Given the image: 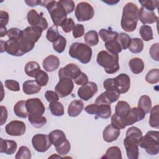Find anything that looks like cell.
Here are the masks:
<instances>
[{"label":"cell","instance_id":"6da1fadb","mask_svg":"<svg viewBox=\"0 0 159 159\" xmlns=\"http://www.w3.org/2000/svg\"><path fill=\"white\" fill-rule=\"evenodd\" d=\"M142 137V132L138 127L133 126L127 129L126 137L124 140V146L129 159H137L139 158V144Z\"/></svg>","mask_w":159,"mask_h":159},{"label":"cell","instance_id":"7a4b0ae2","mask_svg":"<svg viewBox=\"0 0 159 159\" xmlns=\"http://www.w3.org/2000/svg\"><path fill=\"white\" fill-rule=\"evenodd\" d=\"M139 11L137 5L132 2L124 6L120 25L124 31L132 32L135 30L139 20Z\"/></svg>","mask_w":159,"mask_h":159},{"label":"cell","instance_id":"3957f363","mask_svg":"<svg viewBox=\"0 0 159 159\" xmlns=\"http://www.w3.org/2000/svg\"><path fill=\"white\" fill-rule=\"evenodd\" d=\"M43 30L39 27L29 26L22 30V35L19 40L20 50L23 54L31 51L35 43L42 36Z\"/></svg>","mask_w":159,"mask_h":159},{"label":"cell","instance_id":"277c9868","mask_svg":"<svg viewBox=\"0 0 159 159\" xmlns=\"http://www.w3.org/2000/svg\"><path fill=\"white\" fill-rule=\"evenodd\" d=\"M40 4L47 9L53 24L55 26H61L63 20L67 19V13L63 7L58 1H41Z\"/></svg>","mask_w":159,"mask_h":159},{"label":"cell","instance_id":"5b68a950","mask_svg":"<svg viewBox=\"0 0 159 159\" xmlns=\"http://www.w3.org/2000/svg\"><path fill=\"white\" fill-rule=\"evenodd\" d=\"M96 61L108 74H114L119 70L118 55H113L107 51L102 50L98 53Z\"/></svg>","mask_w":159,"mask_h":159},{"label":"cell","instance_id":"8992f818","mask_svg":"<svg viewBox=\"0 0 159 159\" xmlns=\"http://www.w3.org/2000/svg\"><path fill=\"white\" fill-rule=\"evenodd\" d=\"M49 139L52 145L55 147L57 152L60 155H66L70 152L71 145L66 139L65 134L61 130L56 129L48 134Z\"/></svg>","mask_w":159,"mask_h":159},{"label":"cell","instance_id":"52a82bcc","mask_svg":"<svg viewBox=\"0 0 159 159\" xmlns=\"http://www.w3.org/2000/svg\"><path fill=\"white\" fill-rule=\"evenodd\" d=\"M71 57L77 59L83 64L88 63L92 57V49L86 43L81 42L73 43L68 51Z\"/></svg>","mask_w":159,"mask_h":159},{"label":"cell","instance_id":"ba28073f","mask_svg":"<svg viewBox=\"0 0 159 159\" xmlns=\"http://www.w3.org/2000/svg\"><path fill=\"white\" fill-rule=\"evenodd\" d=\"M150 155H156L159 152V132L150 130L142 137L139 144Z\"/></svg>","mask_w":159,"mask_h":159},{"label":"cell","instance_id":"9c48e42d","mask_svg":"<svg viewBox=\"0 0 159 159\" xmlns=\"http://www.w3.org/2000/svg\"><path fill=\"white\" fill-rule=\"evenodd\" d=\"M75 14L78 21L83 22L91 19L94 15V11L89 3L80 2L76 7Z\"/></svg>","mask_w":159,"mask_h":159},{"label":"cell","instance_id":"30bf717a","mask_svg":"<svg viewBox=\"0 0 159 159\" xmlns=\"http://www.w3.org/2000/svg\"><path fill=\"white\" fill-rule=\"evenodd\" d=\"M32 144L34 148L39 152H45L52 146L48 135L42 134H35L32 139Z\"/></svg>","mask_w":159,"mask_h":159},{"label":"cell","instance_id":"8fae6325","mask_svg":"<svg viewBox=\"0 0 159 159\" xmlns=\"http://www.w3.org/2000/svg\"><path fill=\"white\" fill-rule=\"evenodd\" d=\"M27 19L30 26L40 27L43 30H46L48 27L47 19L43 16L42 14L38 13L35 9H31L28 12Z\"/></svg>","mask_w":159,"mask_h":159},{"label":"cell","instance_id":"7c38bea8","mask_svg":"<svg viewBox=\"0 0 159 159\" xmlns=\"http://www.w3.org/2000/svg\"><path fill=\"white\" fill-rule=\"evenodd\" d=\"M74 83L72 80L66 78H60L57 84L55 91L60 98H65L70 95L73 91Z\"/></svg>","mask_w":159,"mask_h":159},{"label":"cell","instance_id":"4fadbf2b","mask_svg":"<svg viewBox=\"0 0 159 159\" xmlns=\"http://www.w3.org/2000/svg\"><path fill=\"white\" fill-rule=\"evenodd\" d=\"M26 108L29 113L28 115L34 116H42L45 111L43 102L37 98L28 99L26 101Z\"/></svg>","mask_w":159,"mask_h":159},{"label":"cell","instance_id":"5bb4252c","mask_svg":"<svg viewBox=\"0 0 159 159\" xmlns=\"http://www.w3.org/2000/svg\"><path fill=\"white\" fill-rule=\"evenodd\" d=\"M80 68L75 63H68L65 66L61 68L58 71L59 78H66L75 80L81 74Z\"/></svg>","mask_w":159,"mask_h":159},{"label":"cell","instance_id":"9a60e30c","mask_svg":"<svg viewBox=\"0 0 159 159\" xmlns=\"http://www.w3.org/2000/svg\"><path fill=\"white\" fill-rule=\"evenodd\" d=\"M26 126L24 122L20 120H12L5 127L6 132L11 136H21L25 132Z\"/></svg>","mask_w":159,"mask_h":159},{"label":"cell","instance_id":"2e32d148","mask_svg":"<svg viewBox=\"0 0 159 159\" xmlns=\"http://www.w3.org/2000/svg\"><path fill=\"white\" fill-rule=\"evenodd\" d=\"M98 91L97 84L92 81H88L85 84L82 85L78 90V97L84 100L88 101Z\"/></svg>","mask_w":159,"mask_h":159},{"label":"cell","instance_id":"e0dca14e","mask_svg":"<svg viewBox=\"0 0 159 159\" xmlns=\"http://www.w3.org/2000/svg\"><path fill=\"white\" fill-rule=\"evenodd\" d=\"M145 117V113L138 107L131 108L127 116L124 119V124L125 127L131 125L134 123L140 121Z\"/></svg>","mask_w":159,"mask_h":159},{"label":"cell","instance_id":"ac0fdd59","mask_svg":"<svg viewBox=\"0 0 159 159\" xmlns=\"http://www.w3.org/2000/svg\"><path fill=\"white\" fill-rule=\"evenodd\" d=\"M114 84L119 94L127 93L130 86V79L125 73H121L114 78Z\"/></svg>","mask_w":159,"mask_h":159},{"label":"cell","instance_id":"d6986e66","mask_svg":"<svg viewBox=\"0 0 159 159\" xmlns=\"http://www.w3.org/2000/svg\"><path fill=\"white\" fill-rule=\"evenodd\" d=\"M120 97V94L115 91H106L102 93L96 99L95 103L97 104H109L117 101Z\"/></svg>","mask_w":159,"mask_h":159},{"label":"cell","instance_id":"ffe728a7","mask_svg":"<svg viewBox=\"0 0 159 159\" xmlns=\"http://www.w3.org/2000/svg\"><path fill=\"white\" fill-rule=\"evenodd\" d=\"M20 39H9L6 41L4 51L12 56H22L24 54L20 50L19 43Z\"/></svg>","mask_w":159,"mask_h":159},{"label":"cell","instance_id":"44dd1931","mask_svg":"<svg viewBox=\"0 0 159 159\" xmlns=\"http://www.w3.org/2000/svg\"><path fill=\"white\" fill-rule=\"evenodd\" d=\"M139 19L144 25L151 24L157 21L158 17H157L153 11H148L140 7L139 11Z\"/></svg>","mask_w":159,"mask_h":159},{"label":"cell","instance_id":"7402d4cb","mask_svg":"<svg viewBox=\"0 0 159 159\" xmlns=\"http://www.w3.org/2000/svg\"><path fill=\"white\" fill-rule=\"evenodd\" d=\"M120 134V129L112 126L111 124L107 125L102 132V137L105 142L111 143L117 139Z\"/></svg>","mask_w":159,"mask_h":159},{"label":"cell","instance_id":"603a6c76","mask_svg":"<svg viewBox=\"0 0 159 159\" xmlns=\"http://www.w3.org/2000/svg\"><path fill=\"white\" fill-rule=\"evenodd\" d=\"M42 65L43 69L46 71L52 72L58 68L60 60L57 56L50 55L43 60Z\"/></svg>","mask_w":159,"mask_h":159},{"label":"cell","instance_id":"cb8c5ba5","mask_svg":"<svg viewBox=\"0 0 159 159\" xmlns=\"http://www.w3.org/2000/svg\"><path fill=\"white\" fill-rule=\"evenodd\" d=\"M0 152L4 153L6 155H12L16 151L17 144V143L12 140H4L2 138L0 139Z\"/></svg>","mask_w":159,"mask_h":159},{"label":"cell","instance_id":"d4e9b609","mask_svg":"<svg viewBox=\"0 0 159 159\" xmlns=\"http://www.w3.org/2000/svg\"><path fill=\"white\" fill-rule=\"evenodd\" d=\"M22 89L25 94L31 95L38 93L41 89V86L35 80H27L23 83Z\"/></svg>","mask_w":159,"mask_h":159},{"label":"cell","instance_id":"484cf974","mask_svg":"<svg viewBox=\"0 0 159 159\" xmlns=\"http://www.w3.org/2000/svg\"><path fill=\"white\" fill-rule=\"evenodd\" d=\"M84 109V104L81 100H74L70 102L68 107V114L70 117H76Z\"/></svg>","mask_w":159,"mask_h":159},{"label":"cell","instance_id":"4316f807","mask_svg":"<svg viewBox=\"0 0 159 159\" xmlns=\"http://www.w3.org/2000/svg\"><path fill=\"white\" fill-rule=\"evenodd\" d=\"M130 109V107L127 102L124 101H119L115 106L114 114L118 117H119L122 120L124 123V119L127 116Z\"/></svg>","mask_w":159,"mask_h":159},{"label":"cell","instance_id":"83f0119b","mask_svg":"<svg viewBox=\"0 0 159 159\" xmlns=\"http://www.w3.org/2000/svg\"><path fill=\"white\" fill-rule=\"evenodd\" d=\"M129 66L131 71L134 74H139L142 73L145 67L143 60L138 57L130 59L129 62Z\"/></svg>","mask_w":159,"mask_h":159},{"label":"cell","instance_id":"f1b7e54d","mask_svg":"<svg viewBox=\"0 0 159 159\" xmlns=\"http://www.w3.org/2000/svg\"><path fill=\"white\" fill-rule=\"evenodd\" d=\"M14 112L17 117L26 118L29 114L26 108V101L20 100L17 101L14 106Z\"/></svg>","mask_w":159,"mask_h":159},{"label":"cell","instance_id":"f546056e","mask_svg":"<svg viewBox=\"0 0 159 159\" xmlns=\"http://www.w3.org/2000/svg\"><path fill=\"white\" fill-rule=\"evenodd\" d=\"M99 35L103 42H107L108 41L117 40L119 34L111 29H101L99 31Z\"/></svg>","mask_w":159,"mask_h":159},{"label":"cell","instance_id":"4dcf8cb0","mask_svg":"<svg viewBox=\"0 0 159 159\" xmlns=\"http://www.w3.org/2000/svg\"><path fill=\"white\" fill-rule=\"evenodd\" d=\"M40 70L39 64L34 61H29L25 66L24 71L28 76L34 78L37 72Z\"/></svg>","mask_w":159,"mask_h":159},{"label":"cell","instance_id":"1f68e13d","mask_svg":"<svg viewBox=\"0 0 159 159\" xmlns=\"http://www.w3.org/2000/svg\"><path fill=\"white\" fill-rule=\"evenodd\" d=\"M138 107L142 109L145 114L148 113L152 109V101L147 95L142 96L138 102Z\"/></svg>","mask_w":159,"mask_h":159},{"label":"cell","instance_id":"d6a6232c","mask_svg":"<svg viewBox=\"0 0 159 159\" xmlns=\"http://www.w3.org/2000/svg\"><path fill=\"white\" fill-rule=\"evenodd\" d=\"M111 115V108L109 104H98L96 116L102 119H108Z\"/></svg>","mask_w":159,"mask_h":159},{"label":"cell","instance_id":"836d02e7","mask_svg":"<svg viewBox=\"0 0 159 159\" xmlns=\"http://www.w3.org/2000/svg\"><path fill=\"white\" fill-rule=\"evenodd\" d=\"M84 40L86 44L89 47L96 45L99 42L98 34L96 30H89L85 34Z\"/></svg>","mask_w":159,"mask_h":159},{"label":"cell","instance_id":"e575fe53","mask_svg":"<svg viewBox=\"0 0 159 159\" xmlns=\"http://www.w3.org/2000/svg\"><path fill=\"white\" fill-rule=\"evenodd\" d=\"M129 50L133 53H139L143 48V43L142 40L139 38L131 39L130 44L129 47Z\"/></svg>","mask_w":159,"mask_h":159},{"label":"cell","instance_id":"d590c367","mask_svg":"<svg viewBox=\"0 0 159 159\" xmlns=\"http://www.w3.org/2000/svg\"><path fill=\"white\" fill-rule=\"evenodd\" d=\"M158 109L159 106L157 104L155 106L150 110V118H149V124L150 127L153 128L158 129L159 127V121H158Z\"/></svg>","mask_w":159,"mask_h":159},{"label":"cell","instance_id":"8d00e7d4","mask_svg":"<svg viewBox=\"0 0 159 159\" xmlns=\"http://www.w3.org/2000/svg\"><path fill=\"white\" fill-rule=\"evenodd\" d=\"M105 47L109 53L113 55H118L122 52L121 47L117 40L105 42Z\"/></svg>","mask_w":159,"mask_h":159},{"label":"cell","instance_id":"74e56055","mask_svg":"<svg viewBox=\"0 0 159 159\" xmlns=\"http://www.w3.org/2000/svg\"><path fill=\"white\" fill-rule=\"evenodd\" d=\"M102 158H116L121 159L122 158V153L119 147L117 146H112L109 147L105 155L102 157Z\"/></svg>","mask_w":159,"mask_h":159},{"label":"cell","instance_id":"f35d334b","mask_svg":"<svg viewBox=\"0 0 159 159\" xmlns=\"http://www.w3.org/2000/svg\"><path fill=\"white\" fill-rule=\"evenodd\" d=\"M49 109L53 116L60 117L64 114L63 106L61 102L58 101L50 102Z\"/></svg>","mask_w":159,"mask_h":159},{"label":"cell","instance_id":"ab89813d","mask_svg":"<svg viewBox=\"0 0 159 159\" xmlns=\"http://www.w3.org/2000/svg\"><path fill=\"white\" fill-rule=\"evenodd\" d=\"M139 32L142 40L144 41H150L153 39L152 29L148 25H142L140 28Z\"/></svg>","mask_w":159,"mask_h":159},{"label":"cell","instance_id":"60d3db41","mask_svg":"<svg viewBox=\"0 0 159 159\" xmlns=\"http://www.w3.org/2000/svg\"><path fill=\"white\" fill-rule=\"evenodd\" d=\"M28 119L30 124L36 128H41L47 123V119L43 116H34L28 115Z\"/></svg>","mask_w":159,"mask_h":159},{"label":"cell","instance_id":"b9f144b4","mask_svg":"<svg viewBox=\"0 0 159 159\" xmlns=\"http://www.w3.org/2000/svg\"><path fill=\"white\" fill-rule=\"evenodd\" d=\"M117 41L120 45L122 50H125L129 48L130 44L131 38L127 34L121 32L118 35Z\"/></svg>","mask_w":159,"mask_h":159},{"label":"cell","instance_id":"7bdbcfd3","mask_svg":"<svg viewBox=\"0 0 159 159\" xmlns=\"http://www.w3.org/2000/svg\"><path fill=\"white\" fill-rule=\"evenodd\" d=\"M60 37V33L58 30V27L55 25L51 26L48 28L47 32L46 37L47 39L50 42H55Z\"/></svg>","mask_w":159,"mask_h":159},{"label":"cell","instance_id":"ee69618b","mask_svg":"<svg viewBox=\"0 0 159 159\" xmlns=\"http://www.w3.org/2000/svg\"><path fill=\"white\" fill-rule=\"evenodd\" d=\"M145 80L150 84H156L159 81V70L158 68L150 70L145 76Z\"/></svg>","mask_w":159,"mask_h":159},{"label":"cell","instance_id":"f6af8a7d","mask_svg":"<svg viewBox=\"0 0 159 159\" xmlns=\"http://www.w3.org/2000/svg\"><path fill=\"white\" fill-rule=\"evenodd\" d=\"M35 79L37 83L41 86L47 85L48 81V75L44 71L40 70L35 76Z\"/></svg>","mask_w":159,"mask_h":159},{"label":"cell","instance_id":"bcb514c9","mask_svg":"<svg viewBox=\"0 0 159 159\" xmlns=\"http://www.w3.org/2000/svg\"><path fill=\"white\" fill-rule=\"evenodd\" d=\"M66 39L60 35V37L53 43V49L58 53H62L66 47Z\"/></svg>","mask_w":159,"mask_h":159},{"label":"cell","instance_id":"7dc6e473","mask_svg":"<svg viewBox=\"0 0 159 159\" xmlns=\"http://www.w3.org/2000/svg\"><path fill=\"white\" fill-rule=\"evenodd\" d=\"M31 152L26 146H21L17 152L15 158L16 159H30Z\"/></svg>","mask_w":159,"mask_h":159},{"label":"cell","instance_id":"c3c4849f","mask_svg":"<svg viewBox=\"0 0 159 159\" xmlns=\"http://www.w3.org/2000/svg\"><path fill=\"white\" fill-rule=\"evenodd\" d=\"M75 25V22L72 18L66 19L61 24V29L65 33H69L73 30Z\"/></svg>","mask_w":159,"mask_h":159},{"label":"cell","instance_id":"681fc988","mask_svg":"<svg viewBox=\"0 0 159 159\" xmlns=\"http://www.w3.org/2000/svg\"><path fill=\"white\" fill-rule=\"evenodd\" d=\"M139 3L141 4V7L145 8L147 10L153 11L155 9L158 5V1H150V0H143V1H139Z\"/></svg>","mask_w":159,"mask_h":159},{"label":"cell","instance_id":"f907efd6","mask_svg":"<svg viewBox=\"0 0 159 159\" xmlns=\"http://www.w3.org/2000/svg\"><path fill=\"white\" fill-rule=\"evenodd\" d=\"M22 35V30L16 27H12L7 30V35L9 39H20Z\"/></svg>","mask_w":159,"mask_h":159},{"label":"cell","instance_id":"816d5d0a","mask_svg":"<svg viewBox=\"0 0 159 159\" xmlns=\"http://www.w3.org/2000/svg\"><path fill=\"white\" fill-rule=\"evenodd\" d=\"M58 2L63 7L67 14L71 13L75 9V2L71 0H61Z\"/></svg>","mask_w":159,"mask_h":159},{"label":"cell","instance_id":"f5cc1de1","mask_svg":"<svg viewBox=\"0 0 159 159\" xmlns=\"http://www.w3.org/2000/svg\"><path fill=\"white\" fill-rule=\"evenodd\" d=\"M5 87L10 91H20V85L19 82L14 80H6L4 83Z\"/></svg>","mask_w":159,"mask_h":159},{"label":"cell","instance_id":"db71d44e","mask_svg":"<svg viewBox=\"0 0 159 159\" xmlns=\"http://www.w3.org/2000/svg\"><path fill=\"white\" fill-rule=\"evenodd\" d=\"M73 36L74 38H79L82 37L84 34V28L83 25L76 24L73 29Z\"/></svg>","mask_w":159,"mask_h":159},{"label":"cell","instance_id":"11a10c76","mask_svg":"<svg viewBox=\"0 0 159 159\" xmlns=\"http://www.w3.org/2000/svg\"><path fill=\"white\" fill-rule=\"evenodd\" d=\"M158 50H159V43H155L153 44L150 48V57L155 61L159 60V55H158Z\"/></svg>","mask_w":159,"mask_h":159},{"label":"cell","instance_id":"9f6ffc18","mask_svg":"<svg viewBox=\"0 0 159 159\" xmlns=\"http://www.w3.org/2000/svg\"><path fill=\"white\" fill-rule=\"evenodd\" d=\"M103 87L106 91H117L114 84V78H107L103 82Z\"/></svg>","mask_w":159,"mask_h":159},{"label":"cell","instance_id":"6f0895ef","mask_svg":"<svg viewBox=\"0 0 159 159\" xmlns=\"http://www.w3.org/2000/svg\"><path fill=\"white\" fill-rule=\"evenodd\" d=\"M45 97L49 102L58 101L59 99L58 94L53 91H47L45 93Z\"/></svg>","mask_w":159,"mask_h":159},{"label":"cell","instance_id":"680465c9","mask_svg":"<svg viewBox=\"0 0 159 159\" xmlns=\"http://www.w3.org/2000/svg\"><path fill=\"white\" fill-rule=\"evenodd\" d=\"M9 22V14L6 11H0V27H4Z\"/></svg>","mask_w":159,"mask_h":159},{"label":"cell","instance_id":"91938a15","mask_svg":"<svg viewBox=\"0 0 159 159\" xmlns=\"http://www.w3.org/2000/svg\"><path fill=\"white\" fill-rule=\"evenodd\" d=\"M74 80H75V83L77 85H83L88 82V78L84 73L81 72L80 76Z\"/></svg>","mask_w":159,"mask_h":159},{"label":"cell","instance_id":"94428289","mask_svg":"<svg viewBox=\"0 0 159 159\" xmlns=\"http://www.w3.org/2000/svg\"><path fill=\"white\" fill-rule=\"evenodd\" d=\"M1 125H2L5 124L7 119V111L6 107L1 106Z\"/></svg>","mask_w":159,"mask_h":159},{"label":"cell","instance_id":"6125c7cd","mask_svg":"<svg viewBox=\"0 0 159 159\" xmlns=\"http://www.w3.org/2000/svg\"><path fill=\"white\" fill-rule=\"evenodd\" d=\"M98 108V104H91L89 105H88L84 107V111L88 113L89 114L91 115H96V111Z\"/></svg>","mask_w":159,"mask_h":159},{"label":"cell","instance_id":"be15d7a7","mask_svg":"<svg viewBox=\"0 0 159 159\" xmlns=\"http://www.w3.org/2000/svg\"><path fill=\"white\" fill-rule=\"evenodd\" d=\"M41 1H25V2L29 6H38L40 4Z\"/></svg>","mask_w":159,"mask_h":159},{"label":"cell","instance_id":"e7e4bbea","mask_svg":"<svg viewBox=\"0 0 159 159\" xmlns=\"http://www.w3.org/2000/svg\"><path fill=\"white\" fill-rule=\"evenodd\" d=\"M7 29L6 27H0V37H3L6 35H7Z\"/></svg>","mask_w":159,"mask_h":159},{"label":"cell","instance_id":"03108f58","mask_svg":"<svg viewBox=\"0 0 159 159\" xmlns=\"http://www.w3.org/2000/svg\"><path fill=\"white\" fill-rule=\"evenodd\" d=\"M4 48H5V42L3 40H1V52L3 53L4 51Z\"/></svg>","mask_w":159,"mask_h":159},{"label":"cell","instance_id":"003e7915","mask_svg":"<svg viewBox=\"0 0 159 159\" xmlns=\"http://www.w3.org/2000/svg\"><path fill=\"white\" fill-rule=\"evenodd\" d=\"M120 1H104V2L107 3V4H109V5H113V4H115L116 3H117L118 2H119Z\"/></svg>","mask_w":159,"mask_h":159}]
</instances>
